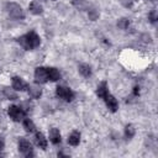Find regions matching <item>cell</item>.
<instances>
[{
    "mask_svg": "<svg viewBox=\"0 0 158 158\" xmlns=\"http://www.w3.org/2000/svg\"><path fill=\"white\" fill-rule=\"evenodd\" d=\"M17 41H19V43H20L23 48H26V49L36 48V47H38L40 43H41L40 36H38L36 32H33V31L28 32V33L25 35V36H21Z\"/></svg>",
    "mask_w": 158,
    "mask_h": 158,
    "instance_id": "6da1fadb",
    "label": "cell"
},
{
    "mask_svg": "<svg viewBox=\"0 0 158 158\" xmlns=\"http://www.w3.org/2000/svg\"><path fill=\"white\" fill-rule=\"evenodd\" d=\"M7 12L15 20H22L25 17V14H23L22 7L19 4H15V2L7 4Z\"/></svg>",
    "mask_w": 158,
    "mask_h": 158,
    "instance_id": "7a4b0ae2",
    "label": "cell"
},
{
    "mask_svg": "<svg viewBox=\"0 0 158 158\" xmlns=\"http://www.w3.org/2000/svg\"><path fill=\"white\" fill-rule=\"evenodd\" d=\"M56 93H57V95H58L60 99H63V100H65V101H72V100L74 99V93H73L69 88L58 86Z\"/></svg>",
    "mask_w": 158,
    "mask_h": 158,
    "instance_id": "3957f363",
    "label": "cell"
},
{
    "mask_svg": "<svg viewBox=\"0 0 158 158\" xmlns=\"http://www.w3.org/2000/svg\"><path fill=\"white\" fill-rule=\"evenodd\" d=\"M7 112H9V116H10L14 121H20V120H22L23 116H25V111H23L21 107L15 106V105L10 106L9 110H7Z\"/></svg>",
    "mask_w": 158,
    "mask_h": 158,
    "instance_id": "277c9868",
    "label": "cell"
},
{
    "mask_svg": "<svg viewBox=\"0 0 158 158\" xmlns=\"http://www.w3.org/2000/svg\"><path fill=\"white\" fill-rule=\"evenodd\" d=\"M19 151H20L21 153H23L26 157L33 156V153H32V146H31V143H30L27 139H25V138H20V141H19Z\"/></svg>",
    "mask_w": 158,
    "mask_h": 158,
    "instance_id": "5b68a950",
    "label": "cell"
},
{
    "mask_svg": "<svg viewBox=\"0 0 158 158\" xmlns=\"http://www.w3.org/2000/svg\"><path fill=\"white\" fill-rule=\"evenodd\" d=\"M35 79L37 83H46L48 80V74H47V68H43V67H38L36 68L35 70Z\"/></svg>",
    "mask_w": 158,
    "mask_h": 158,
    "instance_id": "8992f818",
    "label": "cell"
},
{
    "mask_svg": "<svg viewBox=\"0 0 158 158\" xmlns=\"http://www.w3.org/2000/svg\"><path fill=\"white\" fill-rule=\"evenodd\" d=\"M105 102H106V106L109 107V110L110 111H112V112H115L117 109H118V102H117V100L112 96V95H110V94H107L105 98Z\"/></svg>",
    "mask_w": 158,
    "mask_h": 158,
    "instance_id": "52a82bcc",
    "label": "cell"
},
{
    "mask_svg": "<svg viewBox=\"0 0 158 158\" xmlns=\"http://www.w3.org/2000/svg\"><path fill=\"white\" fill-rule=\"evenodd\" d=\"M12 88H14V90H20V91H22V90H26V89H27V84H26L21 78L14 77V78H12Z\"/></svg>",
    "mask_w": 158,
    "mask_h": 158,
    "instance_id": "ba28073f",
    "label": "cell"
},
{
    "mask_svg": "<svg viewBox=\"0 0 158 158\" xmlns=\"http://www.w3.org/2000/svg\"><path fill=\"white\" fill-rule=\"evenodd\" d=\"M49 139L53 144H58L60 142V132L58 128H52L49 131Z\"/></svg>",
    "mask_w": 158,
    "mask_h": 158,
    "instance_id": "9c48e42d",
    "label": "cell"
},
{
    "mask_svg": "<svg viewBox=\"0 0 158 158\" xmlns=\"http://www.w3.org/2000/svg\"><path fill=\"white\" fill-rule=\"evenodd\" d=\"M27 88H28V94L32 99H38L41 96L42 91H41V88L38 85H30Z\"/></svg>",
    "mask_w": 158,
    "mask_h": 158,
    "instance_id": "30bf717a",
    "label": "cell"
},
{
    "mask_svg": "<svg viewBox=\"0 0 158 158\" xmlns=\"http://www.w3.org/2000/svg\"><path fill=\"white\" fill-rule=\"evenodd\" d=\"M36 143H37V146H38L40 148H42V149H46V148H47V139H46V137L43 136V133H41V132H37V133H36Z\"/></svg>",
    "mask_w": 158,
    "mask_h": 158,
    "instance_id": "8fae6325",
    "label": "cell"
},
{
    "mask_svg": "<svg viewBox=\"0 0 158 158\" xmlns=\"http://www.w3.org/2000/svg\"><path fill=\"white\" fill-rule=\"evenodd\" d=\"M96 94H98V96H100V98H102V99L109 94V89H107V84H106V81H102V83L98 86Z\"/></svg>",
    "mask_w": 158,
    "mask_h": 158,
    "instance_id": "7c38bea8",
    "label": "cell"
},
{
    "mask_svg": "<svg viewBox=\"0 0 158 158\" xmlns=\"http://www.w3.org/2000/svg\"><path fill=\"white\" fill-rule=\"evenodd\" d=\"M47 74H48V79H51L52 81H57L60 78V74L56 68H47Z\"/></svg>",
    "mask_w": 158,
    "mask_h": 158,
    "instance_id": "4fadbf2b",
    "label": "cell"
},
{
    "mask_svg": "<svg viewBox=\"0 0 158 158\" xmlns=\"http://www.w3.org/2000/svg\"><path fill=\"white\" fill-rule=\"evenodd\" d=\"M68 142H69V144H72V146H78L79 142H80V135H79V132H78V131H73L72 135H70L69 138H68Z\"/></svg>",
    "mask_w": 158,
    "mask_h": 158,
    "instance_id": "5bb4252c",
    "label": "cell"
},
{
    "mask_svg": "<svg viewBox=\"0 0 158 158\" xmlns=\"http://www.w3.org/2000/svg\"><path fill=\"white\" fill-rule=\"evenodd\" d=\"M30 11H31L32 14H35V15H40V14H42L43 9H42V6L40 5V2L32 1V2L30 4Z\"/></svg>",
    "mask_w": 158,
    "mask_h": 158,
    "instance_id": "9a60e30c",
    "label": "cell"
},
{
    "mask_svg": "<svg viewBox=\"0 0 158 158\" xmlns=\"http://www.w3.org/2000/svg\"><path fill=\"white\" fill-rule=\"evenodd\" d=\"M79 73L83 77H85V78L90 77L91 75V68H90V65H88V64H80L79 65Z\"/></svg>",
    "mask_w": 158,
    "mask_h": 158,
    "instance_id": "2e32d148",
    "label": "cell"
},
{
    "mask_svg": "<svg viewBox=\"0 0 158 158\" xmlns=\"http://www.w3.org/2000/svg\"><path fill=\"white\" fill-rule=\"evenodd\" d=\"M4 94H5V96H6L7 99H10V100H16V99H17V94L14 91V88H12V89L5 88V89H4Z\"/></svg>",
    "mask_w": 158,
    "mask_h": 158,
    "instance_id": "e0dca14e",
    "label": "cell"
},
{
    "mask_svg": "<svg viewBox=\"0 0 158 158\" xmlns=\"http://www.w3.org/2000/svg\"><path fill=\"white\" fill-rule=\"evenodd\" d=\"M23 127H25V130L27 132H33L35 131V125L30 118H25L23 120Z\"/></svg>",
    "mask_w": 158,
    "mask_h": 158,
    "instance_id": "ac0fdd59",
    "label": "cell"
},
{
    "mask_svg": "<svg viewBox=\"0 0 158 158\" xmlns=\"http://www.w3.org/2000/svg\"><path fill=\"white\" fill-rule=\"evenodd\" d=\"M135 132H136V130H135L133 125H127L125 127V135H126L127 138H132L135 136Z\"/></svg>",
    "mask_w": 158,
    "mask_h": 158,
    "instance_id": "d6986e66",
    "label": "cell"
},
{
    "mask_svg": "<svg viewBox=\"0 0 158 158\" xmlns=\"http://www.w3.org/2000/svg\"><path fill=\"white\" fill-rule=\"evenodd\" d=\"M128 25H130V21H128V19H125V17H122V19H120V20L117 21V26H118L120 28H122V30H126V28L128 27Z\"/></svg>",
    "mask_w": 158,
    "mask_h": 158,
    "instance_id": "ffe728a7",
    "label": "cell"
},
{
    "mask_svg": "<svg viewBox=\"0 0 158 158\" xmlns=\"http://www.w3.org/2000/svg\"><path fill=\"white\" fill-rule=\"evenodd\" d=\"M72 2H73L74 6H77V7L80 9V10L86 9V2H85V0H72Z\"/></svg>",
    "mask_w": 158,
    "mask_h": 158,
    "instance_id": "44dd1931",
    "label": "cell"
},
{
    "mask_svg": "<svg viewBox=\"0 0 158 158\" xmlns=\"http://www.w3.org/2000/svg\"><path fill=\"white\" fill-rule=\"evenodd\" d=\"M89 19H90L91 21L98 20V19H99V11H98L96 9H90V10H89Z\"/></svg>",
    "mask_w": 158,
    "mask_h": 158,
    "instance_id": "7402d4cb",
    "label": "cell"
},
{
    "mask_svg": "<svg viewBox=\"0 0 158 158\" xmlns=\"http://www.w3.org/2000/svg\"><path fill=\"white\" fill-rule=\"evenodd\" d=\"M149 19H151V22H156V11H152L149 14Z\"/></svg>",
    "mask_w": 158,
    "mask_h": 158,
    "instance_id": "603a6c76",
    "label": "cell"
},
{
    "mask_svg": "<svg viewBox=\"0 0 158 158\" xmlns=\"http://www.w3.org/2000/svg\"><path fill=\"white\" fill-rule=\"evenodd\" d=\"M4 148V141H2V138L0 137V151Z\"/></svg>",
    "mask_w": 158,
    "mask_h": 158,
    "instance_id": "cb8c5ba5",
    "label": "cell"
},
{
    "mask_svg": "<svg viewBox=\"0 0 158 158\" xmlns=\"http://www.w3.org/2000/svg\"><path fill=\"white\" fill-rule=\"evenodd\" d=\"M138 93H139V90H138V88H137V86H135V90H133V94H135V95H137Z\"/></svg>",
    "mask_w": 158,
    "mask_h": 158,
    "instance_id": "d4e9b609",
    "label": "cell"
},
{
    "mask_svg": "<svg viewBox=\"0 0 158 158\" xmlns=\"http://www.w3.org/2000/svg\"><path fill=\"white\" fill-rule=\"evenodd\" d=\"M152 1H154V0H152Z\"/></svg>",
    "mask_w": 158,
    "mask_h": 158,
    "instance_id": "484cf974",
    "label": "cell"
}]
</instances>
